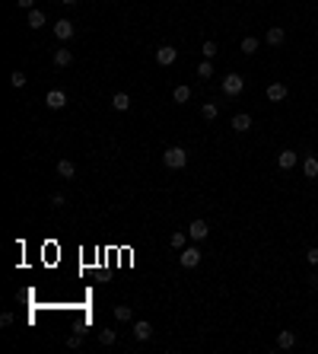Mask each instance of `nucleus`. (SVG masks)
Returning a JSON list of instances; mask_svg holds the SVG:
<instances>
[{
    "instance_id": "28",
    "label": "nucleus",
    "mask_w": 318,
    "mask_h": 354,
    "mask_svg": "<svg viewBox=\"0 0 318 354\" xmlns=\"http://www.w3.org/2000/svg\"><path fill=\"white\" fill-rule=\"evenodd\" d=\"M306 262H309V265H318V246H312V249L306 252Z\"/></svg>"
},
{
    "instance_id": "22",
    "label": "nucleus",
    "mask_w": 318,
    "mask_h": 354,
    "mask_svg": "<svg viewBox=\"0 0 318 354\" xmlns=\"http://www.w3.org/2000/svg\"><path fill=\"white\" fill-rule=\"evenodd\" d=\"M217 106H213V102H204V106H201V115H204V122H213V118H217Z\"/></svg>"
},
{
    "instance_id": "33",
    "label": "nucleus",
    "mask_w": 318,
    "mask_h": 354,
    "mask_svg": "<svg viewBox=\"0 0 318 354\" xmlns=\"http://www.w3.org/2000/svg\"><path fill=\"white\" fill-rule=\"evenodd\" d=\"M61 4H67V7H76V4H80V0H61Z\"/></svg>"
},
{
    "instance_id": "5",
    "label": "nucleus",
    "mask_w": 318,
    "mask_h": 354,
    "mask_svg": "<svg viewBox=\"0 0 318 354\" xmlns=\"http://www.w3.org/2000/svg\"><path fill=\"white\" fill-rule=\"evenodd\" d=\"M178 262H182L185 268H197V262H201V252H197V246H188V249H182Z\"/></svg>"
},
{
    "instance_id": "13",
    "label": "nucleus",
    "mask_w": 318,
    "mask_h": 354,
    "mask_svg": "<svg viewBox=\"0 0 318 354\" xmlns=\"http://www.w3.org/2000/svg\"><path fill=\"white\" fill-rule=\"evenodd\" d=\"M268 99L271 102H283V99H287V86H283V83H271L268 86Z\"/></svg>"
},
{
    "instance_id": "14",
    "label": "nucleus",
    "mask_w": 318,
    "mask_h": 354,
    "mask_svg": "<svg viewBox=\"0 0 318 354\" xmlns=\"http://www.w3.org/2000/svg\"><path fill=\"white\" fill-rule=\"evenodd\" d=\"M296 150H280V157H277V163H280V169H293L296 166Z\"/></svg>"
},
{
    "instance_id": "4",
    "label": "nucleus",
    "mask_w": 318,
    "mask_h": 354,
    "mask_svg": "<svg viewBox=\"0 0 318 354\" xmlns=\"http://www.w3.org/2000/svg\"><path fill=\"white\" fill-rule=\"evenodd\" d=\"M178 61V51L172 48V45H162V48H156V64L159 67H172Z\"/></svg>"
},
{
    "instance_id": "12",
    "label": "nucleus",
    "mask_w": 318,
    "mask_h": 354,
    "mask_svg": "<svg viewBox=\"0 0 318 354\" xmlns=\"http://www.w3.org/2000/svg\"><path fill=\"white\" fill-rule=\"evenodd\" d=\"M111 109H115V112H127V109H131V96H127V93H115V96H111Z\"/></svg>"
},
{
    "instance_id": "30",
    "label": "nucleus",
    "mask_w": 318,
    "mask_h": 354,
    "mask_svg": "<svg viewBox=\"0 0 318 354\" xmlns=\"http://www.w3.org/2000/svg\"><path fill=\"white\" fill-rule=\"evenodd\" d=\"M19 4V10H35V0H16Z\"/></svg>"
},
{
    "instance_id": "17",
    "label": "nucleus",
    "mask_w": 318,
    "mask_h": 354,
    "mask_svg": "<svg viewBox=\"0 0 318 354\" xmlns=\"http://www.w3.org/2000/svg\"><path fill=\"white\" fill-rule=\"evenodd\" d=\"M25 23H29V29H41V26H45V13H41V10H29Z\"/></svg>"
},
{
    "instance_id": "31",
    "label": "nucleus",
    "mask_w": 318,
    "mask_h": 354,
    "mask_svg": "<svg viewBox=\"0 0 318 354\" xmlns=\"http://www.w3.org/2000/svg\"><path fill=\"white\" fill-rule=\"evenodd\" d=\"M0 325H3V329H6V325H13V313H3V316H0Z\"/></svg>"
},
{
    "instance_id": "24",
    "label": "nucleus",
    "mask_w": 318,
    "mask_h": 354,
    "mask_svg": "<svg viewBox=\"0 0 318 354\" xmlns=\"http://www.w3.org/2000/svg\"><path fill=\"white\" fill-rule=\"evenodd\" d=\"M197 77H201V80L213 77V64H210V61H201V64H197Z\"/></svg>"
},
{
    "instance_id": "34",
    "label": "nucleus",
    "mask_w": 318,
    "mask_h": 354,
    "mask_svg": "<svg viewBox=\"0 0 318 354\" xmlns=\"http://www.w3.org/2000/svg\"><path fill=\"white\" fill-rule=\"evenodd\" d=\"M315 39H318V29H315Z\"/></svg>"
},
{
    "instance_id": "8",
    "label": "nucleus",
    "mask_w": 318,
    "mask_h": 354,
    "mask_svg": "<svg viewBox=\"0 0 318 354\" xmlns=\"http://www.w3.org/2000/svg\"><path fill=\"white\" fill-rule=\"evenodd\" d=\"M45 106H48V109H54V112H57V109H64V106H67V96H64V93H61V90H51V93H48V96H45Z\"/></svg>"
},
{
    "instance_id": "1",
    "label": "nucleus",
    "mask_w": 318,
    "mask_h": 354,
    "mask_svg": "<svg viewBox=\"0 0 318 354\" xmlns=\"http://www.w3.org/2000/svg\"><path fill=\"white\" fill-rule=\"evenodd\" d=\"M162 163H166L169 169H185V163H188L185 147H169V150L162 153Z\"/></svg>"
},
{
    "instance_id": "27",
    "label": "nucleus",
    "mask_w": 318,
    "mask_h": 354,
    "mask_svg": "<svg viewBox=\"0 0 318 354\" xmlns=\"http://www.w3.org/2000/svg\"><path fill=\"white\" fill-rule=\"evenodd\" d=\"M115 338H118V335L111 332V329H102V332H99V341H102V344H115Z\"/></svg>"
},
{
    "instance_id": "7",
    "label": "nucleus",
    "mask_w": 318,
    "mask_h": 354,
    "mask_svg": "<svg viewBox=\"0 0 318 354\" xmlns=\"http://www.w3.org/2000/svg\"><path fill=\"white\" fill-rule=\"evenodd\" d=\"M134 338H137V341H150V338H153V325L147 322V319L134 322Z\"/></svg>"
},
{
    "instance_id": "26",
    "label": "nucleus",
    "mask_w": 318,
    "mask_h": 354,
    "mask_svg": "<svg viewBox=\"0 0 318 354\" xmlns=\"http://www.w3.org/2000/svg\"><path fill=\"white\" fill-rule=\"evenodd\" d=\"M10 83L16 86V90H22V86H25V74H22V71H13V74H10Z\"/></svg>"
},
{
    "instance_id": "25",
    "label": "nucleus",
    "mask_w": 318,
    "mask_h": 354,
    "mask_svg": "<svg viewBox=\"0 0 318 354\" xmlns=\"http://www.w3.org/2000/svg\"><path fill=\"white\" fill-rule=\"evenodd\" d=\"M185 239H188V233H172V249H178V252H182V249H185Z\"/></svg>"
},
{
    "instance_id": "23",
    "label": "nucleus",
    "mask_w": 318,
    "mask_h": 354,
    "mask_svg": "<svg viewBox=\"0 0 318 354\" xmlns=\"http://www.w3.org/2000/svg\"><path fill=\"white\" fill-rule=\"evenodd\" d=\"M242 51H245V55H255V51H258V39L255 36H245L242 39Z\"/></svg>"
},
{
    "instance_id": "2",
    "label": "nucleus",
    "mask_w": 318,
    "mask_h": 354,
    "mask_svg": "<svg viewBox=\"0 0 318 354\" xmlns=\"http://www.w3.org/2000/svg\"><path fill=\"white\" fill-rule=\"evenodd\" d=\"M242 90H245V80L239 74H226V77H223V93H226V96H239Z\"/></svg>"
},
{
    "instance_id": "32",
    "label": "nucleus",
    "mask_w": 318,
    "mask_h": 354,
    "mask_svg": "<svg viewBox=\"0 0 318 354\" xmlns=\"http://www.w3.org/2000/svg\"><path fill=\"white\" fill-rule=\"evenodd\" d=\"M61 204H64V195H61V192H57L54 198H51V208H61Z\"/></svg>"
},
{
    "instance_id": "11",
    "label": "nucleus",
    "mask_w": 318,
    "mask_h": 354,
    "mask_svg": "<svg viewBox=\"0 0 318 354\" xmlns=\"http://www.w3.org/2000/svg\"><path fill=\"white\" fill-rule=\"evenodd\" d=\"M54 64H57V67H70V64H73V51H70V48H57V51H54Z\"/></svg>"
},
{
    "instance_id": "20",
    "label": "nucleus",
    "mask_w": 318,
    "mask_h": 354,
    "mask_svg": "<svg viewBox=\"0 0 318 354\" xmlns=\"http://www.w3.org/2000/svg\"><path fill=\"white\" fill-rule=\"evenodd\" d=\"M111 313H115L118 322H131V319H134V309H131V306H115Z\"/></svg>"
},
{
    "instance_id": "18",
    "label": "nucleus",
    "mask_w": 318,
    "mask_h": 354,
    "mask_svg": "<svg viewBox=\"0 0 318 354\" xmlns=\"http://www.w3.org/2000/svg\"><path fill=\"white\" fill-rule=\"evenodd\" d=\"M57 176H61V179H73L76 176V166H73L70 160H61V163H57Z\"/></svg>"
},
{
    "instance_id": "15",
    "label": "nucleus",
    "mask_w": 318,
    "mask_h": 354,
    "mask_svg": "<svg viewBox=\"0 0 318 354\" xmlns=\"http://www.w3.org/2000/svg\"><path fill=\"white\" fill-rule=\"evenodd\" d=\"M293 344H296V332H280L277 335V348H283V351H290V348H293Z\"/></svg>"
},
{
    "instance_id": "3",
    "label": "nucleus",
    "mask_w": 318,
    "mask_h": 354,
    "mask_svg": "<svg viewBox=\"0 0 318 354\" xmlns=\"http://www.w3.org/2000/svg\"><path fill=\"white\" fill-rule=\"evenodd\" d=\"M188 236H191L194 243L207 239V236H210V227H207V220H191V223H188Z\"/></svg>"
},
{
    "instance_id": "6",
    "label": "nucleus",
    "mask_w": 318,
    "mask_h": 354,
    "mask_svg": "<svg viewBox=\"0 0 318 354\" xmlns=\"http://www.w3.org/2000/svg\"><path fill=\"white\" fill-rule=\"evenodd\" d=\"M54 36L61 39V42H70L73 39V23L70 20H57L54 23Z\"/></svg>"
},
{
    "instance_id": "10",
    "label": "nucleus",
    "mask_w": 318,
    "mask_h": 354,
    "mask_svg": "<svg viewBox=\"0 0 318 354\" xmlns=\"http://www.w3.org/2000/svg\"><path fill=\"white\" fill-rule=\"evenodd\" d=\"M248 128H252V115H248V112H239V115L233 118V131H239V134H245Z\"/></svg>"
},
{
    "instance_id": "9",
    "label": "nucleus",
    "mask_w": 318,
    "mask_h": 354,
    "mask_svg": "<svg viewBox=\"0 0 318 354\" xmlns=\"http://www.w3.org/2000/svg\"><path fill=\"white\" fill-rule=\"evenodd\" d=\"M264 39H268V45H274V48H277V45H283V42H287V32H283V26H271V29H268V36H264Z\"/></svg>"
},
{
    "instance_id": "16",
    "label": "nucleus",
    "mask_w": 318,
    "mask_h": 354,
    "mask_svg": "<svg viewBox=\"0 0 318 354\" xmlns=\"http://www.w3.org/2000/svg\"><path fill=\"white\" fill-rule=\"evenodd\" d=\"M188 99H191V86H175V90H172V102H178V106H185Z\"/></svg>"
},
{
    "instance_id": "29",
    "label": "nucleus",
    "mask_w": 318,
    "mask_h": 354,
    "mask_svg": "<svg viewBox=\"0 0 318 354\" xmlns=\"http://www.w3.org/2000/svg\"><path fill=\"white\" fill-rule=\"evenodd\" d=\"M83 344V335H70V338H67V348H80Z\"/></svg>"
},
{
    "instance_id": "21",
    "label": "nucleus",
    "mask_w": 318,
    "mask_h": 354,
    "mask_svg": "<svg viewBox=\"0 0 318 354\" xmlns=\"http://www.w3.org/2000/svg\"><path fill=\"white\" fill-rule=\"evenodd\" d=\"M201 55H204V58H207V61H210V58H217V55H220V48H217V42H210V39H207V42H204V48H201Z\"/></svg>"
},
{
    "instance_id": "19",
    "label": "nucleus",
    "mask_w": 318,
    "mask_h": 354,
    "mask_svg": "<svg viewBox=\"0 0 318 354\" xmlns=\"http://www.w3.org/2000/svg\"><path fill=\"white\" fill-rule=\"evenodd\" d=\"M303 172H306V179H318V160H315V157H306Z\"/></svg>"
}]
</instances>
